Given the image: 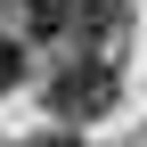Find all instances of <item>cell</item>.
I'll return each mask as SVG.
<instances>
[{
  "instance_id": "6da1fadb",
  "label": "cell",
  "mask_w": 147,
  "mask_h": 147,
  "mask_svg": "<svg viewBox=\"0 0 147 147\" xmlns=\"http://www.w3.org/2000/svg\"><path fill=\"white\" fill-rule=\"evenodd\" d=\"M115 106V65L106 57H65L57 74H49V115L57 123H90Z\"/></svg>"
},
{
  "instance_id": "7a4b0ae2",
  "label": "cell",
  "mask_w": 147,
  "mask_h": 147,
  "mask_svg": "<svg viewBox=\"0 0 147 147\" xmlns=\"http://www.w3.org/2000/svg\"><path fill=\"white\" fill-rule=\"evenodd\" d=\"M25 16H33V33H74L82 25V0H25Z\"/></svg>"
},
{
  "instance_id": "3957f363",
  "label": "cell",
  "mask_w": 147,
  "mask_h": 147,
  "mask_svg": "<svg viewBox=\"0 0 147 147\" xmlns=\"http://www.w3.org/2000/svg\"><path fill=\"white\" fill-rule=\"evenodd\" d=\"M16 74H25V49H16V41H0V90H16Z\"/></svg>"
},
{
  "instance_id": "277c9868",
  "label": "cell",
  "mask_w": 147,
  "mask_h": 147,
  "mask_svg": "<svg viewBox=\"0 0 147 147\" xmlns=\"http://www.w3.org/2000/svg\"><path fill=\"white\" fill-rule=\"evenodd\" d=\"M123 16V0H82V25H115Z\"/></svg>"
},
{
  "instance_id": "5b68a950",
  "label": "cell",
  "mask_w": 147,
  "mask_h": 147,
  "mask_svg": "<svg viewBox=\"0 0 147 147\" xmlns=\"http://www.w3.org/2000/svg\"><path fill=\"white\" fill-rule=\"evenodd\" d=\"M33 147H82V139H65V131H49V139H33Z\"/></svg>"
}]
</instances>
